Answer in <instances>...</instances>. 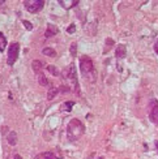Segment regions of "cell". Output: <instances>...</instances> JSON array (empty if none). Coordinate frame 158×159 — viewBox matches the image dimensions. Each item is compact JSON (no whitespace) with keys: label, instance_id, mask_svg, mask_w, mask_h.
I'll return each mask as SVG.
<instances>
[{"label":"cell","instance_id":"cell-12","mask_svg":"<svg viewBox=\"0 0 158 159\" xmlns=\"http://www.w3.org/2000/svg\"><path fill=\"white\" fill-rule=\"evenodd\" d=\"M31 68H33V72L39 73V72L42 70V68H43V64H42V61H39V60H34L31 63Z\"/></svg>","mask_w":158,"mask_h":159},{"label":"cell","instance_id":"cell-7","mask_svg":"<svg viewBox=\"0 0 158 159\" xmlns=\"http://www.w3.org/2000/svg\"><path fill=\"white\" fill-rule=\"evenodd\" d=\"M126 55H127V48H126V46H124V44L116 46L115 57H116V59H123V57H126Z\"/></svg>","mask_w":158,"mask_h":159},{"label":"cell","instance_id":"cell-23","mask_svg":"<svg viewBox=\"0 0 158 159\" xmlns=\"http://www.w3.org/2000/svg\"><path fill=\"white\" fill-rule=\"evenodd\" d=\"M60 90L63 91V94H67V93H68V91H69L71 89L68 88V86H67V85H64V84H63V85L60 86Z\"/></svg>","mask_w":158,"mask_h":159},{"label":"cell","instance_id":"cell-20","mask_svg":"<svg viewBox=\"0 0 158 159\" xmlns=\"http://www.w3.org/2000/svg\"><path fill=\"white\" fill-rule=\"evenodd\" d=\"M76 50H77L76 43H72V44H71V55H72V56H75V55H76V52H77Z\"/></svg>","mask_w":158,"mask_h":159},{"label":"cell","instance_id":"cell-3","mask_svg":"<svg viewBox=\"0 0 158 159\" xmlns=\"http://www.w3.org/2000/svg\"><path fill=\"white\" fill-rule=\"evenodd\" d=\"M24 5L30 13H38L43 8L44 2L43 0H26V2H24Z\"/></svg>","mask_w":158,"mask_h":159},{"label":"cell","instance_id":"cell-8","mask_svg":"<svg viewBox=\"0 0 158 159\" xmlns=\"http://www.w3.org/2000/svg\"><path fill=\"white\" fill-rule=\"evenodd\" d=\"M55 34H58V28L50 24L47 26V30H46V33H44V37L46 38H50V37H54Z\"/></svg>","mask_w":158,"mask_h":159},{"label":"cell","instance_id":"cell-24","mask_svg":"<svg viewBox=\"0 0 158 159\" xmlns=\"http://www.w3.org/2000/svg\"><path fill=\"white\" fill-rule=\"evenodd\" d=\"M154 51H156V54L158 55V41H157V43H156V46H154Z\"/></svg>","mask_w":158,"mask_h":159},{"label":"cell","instance_id":"cell-6","mask_svg":"<svg viewBox=\"0 0 158 159\" xmlns=\"http://www.w3.org/2000/svg\"><path fill=\"white\" fill-rule=\"evenodd\" d=\"M149 119L152 123L158 124V101L156 99L149 103Z\"/></svg>","mask_w":158,"mask_h":159},{"label":"cell","instance_id":"cell-19","mask_svg":"<svg viewBox=\"0 0 158 159\" xmlns=\"http://www.w3.org/2000/svg\"><path fill=\"white\" fill-rule=\"evenodd\" d=\"M72 106H73V102H71V101H69V102H65L64 104H62V110L69 112L71 108H72Z\"/></svg>","mask_w":158,"mask_h":159},{"label":"cell","instance_id":"cell-22","mask_svg":"<svg viewBox=\"0 0 158 159\" xmlns=\"http://www.w3.org/2000/svg\"><path fill=\"white\" fill-rule=\"evenodd\" d=\"M75 30H76V26H75V24H71V25L68 26V29H67V31L69 33V34H73Z\"/></svg>","mask_w":158,"mask_h":159},{"label":"cell","instance_id":"cell-11","mask_svg":"<svg viewBox=\"0 0 158 159\" xmlns=\"http://www.w3.org/2000/svg\"><path fill=\"white\" fill-rule=\"evenodd\" d=\"M7 140H8L9 145L15 146V145L17 143V134H16V132H9L8 136H7Z\"/></svg>","mask_w":158,"mask_h":159},{"label":"cell","instance_id":"cell-5","mask_svg":"<svg viewBox=\"0 0 158 159\" xmlns=\"http://www.w3.org/2000/svg\"><path fill=\"white\" fill-rule=\"evenodd\" d=\"M18 51H20V46L18 43H12L8 48V64L13 65L15 61L17 60V56H18Z\"/></svg>","mask_w":158,"mask_h":159},{"label":"cell","instance_id":"cell-25","mask_svg":"<svg viewBox=\"0 0 158 159\" xmlns=\"http://www.w3.org/2000/svg\"><path fill=\"white\" fill-rule=\"evenodd\" d=\"M13 159H22V157H21V155H18V154H16L15 157H13Z\"/></svg>","mask_w":158,"mask_h":159},{"label":"cell","instance_id":"cell-13","mask_svg":"<svg viewBox=\"0 0 158 159\" xmlns=\"http://www.w3.org/2000/svg\"><path fill=\"white\" fill-rule=\"evenodd\" d=\"M58 93H59V89L58 88H51L49 90V93H47V99H49V101H52V99H54L58 95Z\"/></svg>","mask_w":158,"mask_h":159},{"label":"cell","instance_id":"cell-16","mask_svg":"<svg viewBox=\"0 0 158 159\" xmlns=\"http://www.w3.org/2000/svg\"><path fill=\"white\" fill-rule=\"evenodd\" d=\"M38 82H39V85H42V86H46V85L49 84V81H47V78H46V76L42 75V73H39V75H38Z\"/></svg>","mask_w":158,"mask_h":159},{"label":"cell","instance_id":"cell-26","mask_svg":"<svg viewBox=\"0 0 158 159\" xmlns=\"http://www.w3.org/2000/svg\"><path fill=\"white\" fill-rule=\"evenodd\" d=\"M156 145H157V149H158V142H157V143H156Z\"/></svg>","mask_w":158,"mask_h":159},{"label":"cell","instance_id":"cell-2","mask_svg":"<svg viewBox=\"0 0 158 159\" xmlns=\"http://www.w3.org/2000/svg\"><path fill=\"white\" fill-rule=\"evenodd\" d=\"M63 77L69 80L73 85V90L76 91L77 95H80V89H78V82H77V75H76V67L75 64H69L67 68L63 70Z\"/></svg>","mask_w":158,"mask_h":159},{"label":"cell","instance_id":"cell-4","mask_svg":"<svg viewBox=\"0 0 158 159\" xmlns=\"http://www.w3.org/2000/svg\"><path fill=\"white\" fill-rule=\"evenodd\" d=\"M80 68H81V72L84 73V76L89 75L90 72H93V61L89 56H82L80 59Z\"/></svg>","mask_w":158,"mask_h":159},{"label":"cell","instance_id":"cell-1","mask_svg":"<svg viewBox=\"0 0 158 159\" xmlns=\"http://www.w3.org/2000/svg\"><path fill=\"white\" fill-rule=\"evenodd\" d=\"M85 132L84 124L78 119H72L67 127V137L69 141H77Z\"/></svg>","mask_w":158,"mask_h":159},{"label":"cell","instance_id":"cell-14","mask_svg":"<svg viewBox=\"0 0 158 159\" xmlns=\"http://www.w3.org/2000/svg\"><path fill=\"white\" fill-rule=\"evenodd\" d=\"M43 55H46V56H50V57H54V56H56V52L52 50V48H50V47H46V48H43Z\"/></svg>","mask_w":158,"mask_h":159},{"label":"cell","instance_id":"cell-15","mask_svg":"<svg viewBox=\"0 0 158 159\" xmlns=\"http://www.w3.org/2000/svg\"><path fill=\"white\" fill-rule=\"evenodd\" d=\"M113 46H114V41H113L111 38H107V39H106V44H105V51H103L105 54H107L109 50L113 47Z\"/></svg>","mask_w":158,"mask_h":159},{"label":"cell","instance_id":"cell-21","mask_svg":"<svg viewBox=\"0 0 158 159\" xmlns=\"http://www.w3.org/2000/svg\"><path fill=\"white\" fill-rule=\"evenodd\" d=\"M22 24H24V26L26 28V30H33V25H31L29 21H26V20H24Z\"/></svg>","mask_w":158,"mask_h":159},{"label":"cell","instance_id":"cell-18","mask_svg":"<svg viewBox=\"0 0 158 159\" xmlns=\"http://www.w3.org/2000/svg\"><path fill=\"white\" fill-rule=\"evenodd\" d=\"M5 46H7V39H5V37L2 34V33H0V51H4Z\"/></svg>","mask_w":158,"mask_h":159},{"label":"cell","instance_id":"cell-10","mask_svg":"<svg viewBox=\"0 0 158 159\" xmlns=\"http://www.w3.org/2000/svg\"><path fill=\"white\" fill-rule=\"evenodd\" d=\"M59 4H60L62 7H64V9H71L72 7H75V5H77V2H73V0H60L59 2Z\"/></svg>","mask_w":158,"mask_h":159},{"label":"cell","instance_id":"cell-9","mask_svg":"<svg viewBox=\"0 0 158 159\" xmlns=\"http://www.w3.org/2000/svg\"><path fill=\"white\" fill-rule=\"evenodd\" d=\"M35 159H60V158H58L55 154L50 153V151H46V153H41V154H38Z\"/></svg>","mask_w":158,"mask_h":159},{"label":"cell","instance_id":"cell-17","mask_svg":"<svg viewBox=\"0 0 158 159\" xmlns=\"http://www.w3.org/2000/svg\"><path fill=\"white\" fill-rule=\"evenodd\" d=\"M47 70L50 72V73L52 75V76H59L60 73H59V70H58V68L55 67V65H49L47 67Z\"/></svg>","mask_w":158,"mask_h":159}]
</instances>
